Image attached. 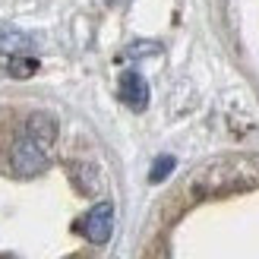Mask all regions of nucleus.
Instances as JSON below:
<instances>
[{
	"instance_id": "obj_1",
	"label": "nucleus",
	"mask_w": 259,
	"mask_h": 259,
	"mask_svg": "<svg viewBox=\"0 0 259 259\" xmlns=\"http://www.w3.org/2000/svg\"><path fill=\"white\" fill-rule=\"evenodd\" d=\"M13 171L22 177H35L48 167V149H41L32 136H22L16 146H13Z\"/></svg>"
},
{
	"instance_id": "obj_2",
	"label": "nucleus",
	"mask_w": 259,
	"mask_h": 259,
	"mask_svg": "<svg viewBox=\"0 0 259 259\" xmlns=\"http://www.w3.org/2000/svg\"><path fill=\"white\" fill-rule=\"evenodd\" d=\"M79 231L85 234V240L98 243V247H101V243H108V240H111V231H114V205H111V202L92 205V209L85 212Z\"/></svg>"
},
{
	"instance_id": "obj_3",
	"label": "nucleus",
	"mask_w": 259,
	"mask_h": 259,
	"mask_svg": "<svg viewBox=\"0 0 259 259\" xmlns=\"http://www.w3.org/2000/svg\"><path fill=\"white\" fill-rule=\"evenodd\" d=\"M117 95H120L123 105H126V108H133V111H146V108H149V82L142 79L136 70L120 73Z\"/></svg>"
},
{
	"instance_id": "obj_4",
	"label": "nucleus",
	"mask_w": 259,
	"mask_h": 259,
	"mask_svg": "<svg viewBox=\"0 0 259 259\" xmlns=\"http://www.w3.org/2000/svg\"><path fill=\"white\" fill-rule=\"evenodd\" d=\"M25 136H32L41 149L51 152V146H54V139H57V123H54V117H48V114H32L29 123H25Z\"/></svg>"
},
{
	"instance_id": "obj_5",
	"label": "nucleus",
	"mask_w": 259,
	"mask_h": 259,
	"mask_svg": "<svg viewBox=\"0 0 259 259\" xmlns=\"http://www.w3.org/2000/svg\"><path fill=\"white\" fill-rule=\"evenodd\" d=\"M10 76H19V79H25V76H32L35 70H38V60H32V57H19V54H13L10 57Z\"/></svg>"
},
{
	"instance_id": "obj_6",
	"label": "nucleus",
	"mask_w": 259,
	"mask_h": 259,
	"mask_svg": "<svg viewBox=\"0 0 259 259\" xmlns=\"http://www.w3.org/2000/svg\"><path fill=\"white\" fill-rule=\"evenodd\" d=\"M174 164H177V161H174V155H161V158H155L152 171H149V180H152V184H161V180L174 171Z\"/></svg>"
},
{
	"instance_id": "obj_7",
	"label": "nucleus",
	"mask_w": 259,
	"mask_h": 259,
	"mask_svg": "<svg viewBox=\"0 0 259 259\" xmlns=\"http://www.w3.org/2000/svg\"><path fill=\"white\" fill-rule=\"evenodd\" d=\"M29 48V38L16 35V32H4L0 35V51H10V54H19V51Z\"/></svg>"
}]
</instances>
